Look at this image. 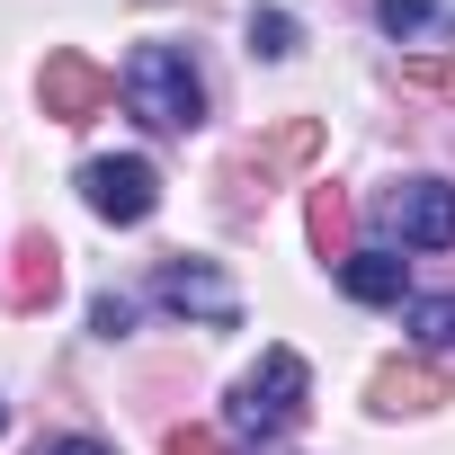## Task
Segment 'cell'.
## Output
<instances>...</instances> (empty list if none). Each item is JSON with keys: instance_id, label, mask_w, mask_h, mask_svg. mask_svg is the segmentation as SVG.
<instances>
[{"instance_id": "obj_1", "label": "cell", "mask_w": 455, "mask_h": 455, "mask_svg": "<svg viewBox=\"0 0 455 455\" xmlns=\"http://www.w3.org/2000/svg\"><path fill=\"white\" fill-rule=\"evenodd\" d=\"M125 108H134L152 134L205 125V81H196L188 45H134V63H125Z\"/></svg>"}, {"instance_id": "obj_2", "label": "cell", "mask_w": 455, "mask_h": 455, "mask_svg": "<svg viewBox=\"0 0 455 455\" xmlns=\"http://www.w3.org/2000/svg\"><path fill=\"white\" fill-rule=\"evenodd\" d=\"M304 393H313L304 357H295V348H268V357L233 384V411H223V428L251 437V446H268V437H286V428L304 419Z\"/></svg>"}, {"instance_id": "obj_3", "label": "cell", "mask_w": 455, "mask_h": 455, "mask_svg": "<svg viewBox=\"0 0 455 455\" xmlns=\"http://www.w3.org/2000/svg\"><path fill=\"white\" fill-rule=\"evenodd\" d=\"M81 196H90L99 223H143V214L161 205V170H152L143 152H108V161L81 170Z\"/></svg>"}, {"instance_id": "obj_4", "label": "cell", "mask_w": 455, "mask_h": 455, "mask_svg": "<svg viewBox=\"0 0 455 455\" xmlns=\"http://www.w3.org/2000/svg\"><path fill=\"white\" fill-rule=\"evenodd\" d=\"M384 233L393 242H411V251H446L455 242V188L446 179H402V188H384Z\"/></svg>"}, {"instance_id": "obj_5", "label": "cell", "mask_w": 455, "mask_h": 455, "mask_svg": "<svg viewBox=\"0 0 455 455\" xmlns=\"http://www.w3.org/2000/svg\"><path fill=\"white\" fill-rule=\"evenodd\" d=\"M152 295H161L170 313H188V322H214V331H233V322H242V295H233V277H214L205 259H161Z\"/></svg>"}, {"instance_id": "obj_6", "label": "cell", "mask_w": 455, "mask_h": 455, "mask_svg": "<svg viewBox=\"0 0 455 455\" xmlns=\"http://www.w3.org/2000/svg\"><path fill=\"white\" fill-rule=\"evenodd\" d=\"M36 99H45V116H54V125H90V116L116 99V81H108L90 54H72V45H63V54H45V81H36Z\"/></svg>"}, {"instance_id": "obj_7", "label": "cell", "mask_w": 455, "mask_h": 455, "mask_svg": "<svg viewBox=\"0 0 455 455\" xmlns=\"http://www.w3.org/2000/svg\"><path fill=\"white\" fill-rule=\"evenodd\" d=\"M0 295H10V313H45V304L63 295V251H54L45 233H28V242H19V259H10V286H0Z\"/></svg>"}, {"instance_id": "obj_8", "label": "cell", "mask_w": 455, "mask_h": 455, "mask_svg": "<svg viewBox=\"0 0 455 455\" xmlns=\"http://www.w3.org/2000/svg\"><path fill=\"white\" fill-rule=\"evenodd\" d=\"M375 28L402 45H455V10H437V0H375Z\"/></svg>"}, {"instance_id": "obj_9", "label": "cell", "mask_w": 455, "mask_h": 455, "mask_svg": "<svg viewBox=\"0 0 455 455\" xmlns=\"http://www.w3.org/2000/svg\"><path fill=\"white\" fill-rule=\"evenodd\" d=\"M428 402H446V375L428 357H402V366L375 375V411H428Z\"/></svg>"}, {"instance_id": "obj_10", "label": "cell", "mask_w": 455, "mask_h": 455, "mask_svg": "<svg viewBox=\"0 0 455 455\" xmlns=\"http://www.w3.org/2000/svg\"><path fill=\"white\" fill-rule=\"evenodd\" d=\"M339 286H348L357 304H402V259H393V251H348V259H339Z\"/></svg>"}, {"instance_id": "obj_11", "label": "cell", "mask_w": 455, "mask_h": 455, "mask_svg": "<svg viewBox=\"0 0 455 455\" xmlns=\"http://www.w3.org/2000/svg\"><path fill=\"white\" fill-rule=\"evenodd\" d=\"M304 223H313V251H331V259H348V196H339V188H313V205H304Z\"/></svg>"}, {"instance_id": "obj_12", "label": "cell", "mask_w": 455, "mask_h": 455, "mask_svg": "<svg viewBox=\"0 0 455 455\" xmlns=\"http://www.w3.org/2000/svg\"><path fill=\"white\" fill-rule=\"evenodd\" d=\"M313 143H322V125H313V116L277 125V134L259 143V179H268V170H295V161H313Z\"/></svg>"}, {"instance_id": "obj_13", "label": "cell", "mask_w": 455, "mask_h": 455, "mask_svg": "<svg viewBox=\"0 0 455 455\" xmlns=\"http://www.w3.org/2000/svg\"><path fill=\"white\" fill-rule=\"evenodd\" d=\"M411 339H419V348H455V295L411 304Z\"/></svg>"}, {"instance_id": "obj_14", "label": "cell", "mask_w": 455, "mask_h": 455, "mask_svg": "<svg viewBox=\"0 0 455 455\" xmlns=\"http://www.w3.org/2000/svg\"><path fill=\"white\" fill-rule=\"evenodd\" d=\"M251 54L286 63V54H295V19H286V10H251Z\"/></svg>"}, {"instance_id": "obj_15", "label": "cell", "mask_w": 455, "mask_h": 455, "mask_svg": "<svg viewBox=\"0 0 455 455\" xmlns=\"http://www.w3.org/2000/svg\"><path fill=\"white\" fill-rule=\"evenodd\" d=\"M90 331H99V339H125V331H134V304H125V295H99V304H90Z\"/></svg>"}, {"instance_id": "obj_16", "label": "cell", "mask_w": 455, "mask_h": 455, "mask_svg": "<svg viewBox=\"0 0 455 455\" xmlns=\"http://www.w3.org/2000/svg\"><path fill=\"white\" fill-rule=\"evenodd\" d=\"M170 455H223V437H214V428H179V437H170Z\"/></svg>"}, {"instance_id": "obj_17", "label": "cell", "mask_w": 455, "mask_h": 455, "mask_svg": "<svg viewBox=\"0 0 455 455\" xmlns=\"http://www.w3.org/2000/svg\"><path fill=\"white\" fill-rule=\"evenodd\" d=\"M36 455H116V446H99V437H45Z\"/></svg>"}, {"instance_id": "obj_18", "label": "cell", "mask_w": 455, "mask_h": 455, "mask_svg": "<svg viewBox=\"0 0 455 455\" xmlns=\"http://www.w3.org/2000/svg\"><path fill=\"white\" fill-rule=\"evenodd\" d=\"M419 81H428L437 99H455V63H419Z\"/></svg>"}, {"instance_id": "obj_19", "label": "cell", "mask_w": 455, "mask_h": 455, "mask_svg": "<svg viewBox=\"0 0 455 455\" xmlns=\"http://www.w3.org/2000/svg\"><path fill=\"white\" fill-rule=\"evenodd\" d=\"M0 419H10V411H0Z\"/></svg>"}]
</instances>
